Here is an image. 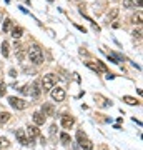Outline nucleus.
<instances>
[{"mask_svg": "<svg viewBox=\"0 0 143 150\" xmlns=\"http://www.w3.org/2000/svg\"><path fill=\"white\" fill-rule=\"evenodd\" d=\"M8 103H10L13 108H17V110H23V108H27V105H28L23 98H18V97H8Z\"/></svg>", "mask_w": 143, "mask_h": 150, "instance_id": "4", "label": "nucleus"}, {"mask_svg": "<svg viewBox=\"0 0 143 150\" xmlns=\"http://www.w3.org/2000/svg\"><path fill=\"white\" fill-rule=\"evenodd\" d=\"M48 2H53V0H48Z\"/></svg>", "mask_w": 143, "mask_h": 150, "instance_id": "31", "label": "nucleus"}, {"mask_svg": "<svg viewBox=\"0 0 143 150\" xmlns=\"http://www.w3.org/2000/svg\"><path fill=\"white\" fill-rule=\"evenodd\" d=\"M75 27H77V28H78V30H80V32H87V28H85V27H82V25H77V23H75Z\"/></svg>", "mask_w": 143, "mask_h": 150, "instance_id": "27", "label": "nucleus"}, {"mask_svg": "<svg viewBox=\"0 0 143 150\" xmlns=\"http://www.w3.org/2000/svg\"><path fill=\"white\" fill-rule=\"evenodd\" d=\"M118 13H120V10H118V8H111L110 12H108V20H115V18H117L118 17Z\"/></svg>", "mask_w": 143, "mask_h": 150, "instance_id": "14", "label": "nucleus"}, {"mask_svg": "<svg viewBox=\"0 0 143 150\" xmlns=\"http://www.w3.org/2000/svg\"><path fill=\"white\" fill-rule=\"evenodd\" d=\"M77 142H78V147L80 149H83V150H92L93 149V144L88 140V137H87L85 132H82V130L77 132Z\"/></svg>", "mask_w": 143, "mask_h": 150, "instance_id": "3", "label": "nucleus"}, {"mask_svg": "<svg viewBox=\"0 0 143 150\" xmlns=\"http://www.w3.org/2000/svg\"><path fill=\"white\" fill-rule=\"evenodd\" d=\"M7 92V85L4 83V82H0V97H4Z\"/></svg>", "mask_w": 143, "mask_h": 150, "instance_id": "22", "label": "nucleus"}, {"mask_svg": "<svg viewBox=\"0 0 143 150\" xmlns=\"http://www.w3.org/2000/svg\"><path fill=\"white\" fill-rule=\"evenodd\" d=\"M25 2H27V4H28V5H30V0H25Z\"/></svg>", "mask_w": 143, "mask_h": 150, "instance_id": "29", "label": "nucleus"}, {"mask_svg": "<svg viewBox=\"0 0 143 150\" xmlns=\"http://www.w3.org/2000/svg\"><path fill=\"white\" fill-rule=\"evenodd\" d=\"M103 150H106V149H103Z\"/></svg>", "mask_w": 143, "mask_h": 150, "instance_id": "33", "label": "nucleus"}, {"mask_svg": "<svg viewBox=\"0 0 143 150\" xmlns=\"http://www.w3.org/2000/svg\"><path fill=\"white\" fill-rule=\"evenodd\" d=\"M0 112H2V107H0Z\"/></svg>", "mask_w": 143, "mask_h": 150, "instance_id": "32", "label": "nucleus"}, {"mask_svg": "<svg viewBox=\"0 0 143 150\" xmlns=\"http://www.w3.org/2000/svg\"><path fill=\"white\" fill-rule=\"evenodd\" d=\"M123 7L125 8H135V2L133 0H123Z\"/></svg>", "mask_w": 143, "mask_h": 150, "instance_id": "19", "label": "nucleus"}, {"mask_svg": "<svg viewBox=\"0 0 143 150\" xmlns=\"http://www.w3.org/2000/svg\"><path fill=\"white\" fill-rule=\"evenodd\" d=\"M5 2H10V0H5Z\"/></svg>", "mask_w": 143, "mask_h": 150, "instance_id": "30", "label": "nucleus"}, {"mask_svg": "<svg viewBox=\"0 0 143 150\" xmlns=\"http://www.w3.org/2000/svg\"><path fill=\"white\" fill-rule=\"evenodd\" d=\"M60 123H62V127L63 129H72L73 127V117H70V115H62V120H60Z\"/></svg>", "mask_w": 143, "mask_h": 150, "instance_id": "7", "label": "nucleus"}, {"mask_svg": "<svg viewBox=\"0 0 143 150\" xmlns=\"http://www.w3.org/2000/svg\"><path fill=\"white\" fill-rule=\"evenodd\" d=\"M57 80H58V77L55 74H47L43 75V80L40 82V87H42V90H52L53 87H55V83H57Z\"/></svg>", "mask_w": 143, "mask_h": 150, "instance_id": "2", "label": "nucleus"}, {"mask_svg": "<svg viewBox=\"0 0 143 150\" xmlns=\"http://www.w3.org/2000/svg\"><path fill=\"white\" fill-rule=\"evenodd\" d=\"M2 55H4V57H8V43L7 42L2 43Z\"/></svg>", "mask_w": 143, "mask_h": 150, "instance_id": "20", "label": "nucleus"}, {"mask_svg": "<svg viewBox=\"0 0 143 150\" xmlns=\"http://www.w3.org/2000/svg\"><path fill=\"white\" fill-rule=\"evenodd\" d=\"M28 59H30V62L35 64V65L43 64V52H42V48L38 47V45H32V47L28 48Z\"/></svg>", "mask_w": 143, "mask_h": 150, "instance_id": "1", "label": "nucleus"}, {"mask_svg": "<svg viewBox=\"0 0 143 150\" xmlns=\"http://www.w3.org/2000/svg\"><path fill=\"white\" fill-rule=\"evenodd\" d=\"M123 102L128 103V105H140V102H138L137 98H133V97H130V95H125V97H123Z\"/></svg>", "mask_w": 143, "mask_h": 150, "instance_id": "12", "label": "nucleus"}, {"mask_svg": "<svg viewBox=\"0 0 143 150\" xmlns=\"http://www.w3.org/2000/svg\"><path fill=\"white\" fill-rule=\"evenodd\" d=\"M85 65H87L88 69H92L93 72H95V74H100V69H98V67H97L95 64H92V62H85Z\"/></svg>", "mask_w": 143, "mask_h": 150, "instance_id": "18", "label": "nucleus"}, {"mask_svg": "<svg viewBox=\"0 0 143 150\" xmlns=\"http://www.w3.org/2000/svg\"><path fill=\"white\" fill-rule=\"evenodd\" d=\"M60 140H62V144H70L72 142V139H70V135L67 134V132H63V134H60Z\"/></svg>", "mask_w": 143, "mask_h": 150, "instance_id": "15", "label": "nucleus"}, {"mask_svg": "<svg viewBox=\"0 0 143 150\" xmlns=\"http://www.w3.org/2000/svg\"><path fill=\"white\" fill-rule=\"evenodd\" d=\"M138 4V7H142V0H137V2H135V5H137Z\"/></svg>", "mask_w": 143, "mask_h": 150, "instance_id": "28", "label": "nucleus"}, {"mask_svg": "<svg viewBox=\"0 0 143 150\" xmlns=\"http://www.w3.org/2000/svg\"><path fill=\"white\" fill-rule=\"evenodd\" d=\"M132 23H142V12H138L137 15H133V18H132Z\"/></svg>", "mask_w": 143, "mask_h": 150, "instance_id": "17", "label": "nucleus"}, {"mask_svg": "<svg viewBox=\"0 0 143 150\" xmlns=\"http://www.w3.org/2000/svg\"><path fill=\"white\" fill-rule=\"evenodd\" d=\"M132 35H133V37H135V38H138V40H140V38H142V30L138 28V30H135V32H133Z\"/></svg>", "mask_w": 143, "mask_h": 150, "instance_id": "25", "label": "nucleus"}, {"mask_svg": "<svg viewBox=\"0 0 143 150\" xmlns=\"http://www.w3.org/2000/svg\"><path fill=\"white\" fill-rule=\"evenodd\" d=\"M50 95H52V98L55 100V102H63V100H65V97H67V93H65L63 88L57 87V88H52Z\"/></svg>", "mask_w": 143, "mask_h": 150, "instance_id": "5", "label": "nucleus"}, {"mask_svg": "<svg viewBox=\"0 0 143 150\" xmlns=\"http://www.w3.org/2000/svg\"><path fill=\"white\" fill-rule=\"evenodd\" d=\"M27 134H28V142H33V139L40 137V130L37 129V125H28L27 127Z\"/></svg>", "mask_w": 143, "mask_h": 150, "instance_id": "6", "label": "nucleus"}, {"mask_svg": "<svg viewBox=\"0 0 143 150\" xmlns=\"http://www.w3.org/2000/svg\"><path fill=\"white\" fill-rule=\"evenodd\" d=\"M15 137H17V140H18L22 145H28V144H30V142H28V139H27L25 132H23L22 129H18V130L15 132Z\"/></svg>", "mask_w": 143, "mask_h": 150, "instance_id": "8", "label": "nucleus"}, {"mask_svg": "<svg viewBox=\"0 0 143 150\" xmlns=\"http://www.w3.org/2000/svg\"><path fill=\"white\" fill-rule=\"evenodd\" d=\"M8 118H10V113L8 112H0V123H5V122H8Z\"/></svg>", "mask_w": 143, "mask_h": 150, "instance_id": "16", "label": "nucleus"}, {"mask_svg": "<svg viewBox=\"0 0 143 150\" xmlns=\"http://www.w3.org/2000/svg\"><path fill=\"white\" fill-rule=\"evenodd\" d=\"M8 75H10V77H17V70L15 69H10V70H8Z\"/></svg>", "mask_w": 143, "mask_h": 150, "instance_id": "26", "label": "nucleus"}, {"mask_svg": "<svg viewBox=\"0 0 143 150\" xmlns=\"http://www.w3.org/2000/svg\"><path fill=\"white\" fill-rule=\"evenodd\" d=\"M33 122H35V125H43L45 123V115L42 112H35L33 113Z\"/></svg>", "mask_w": 143, "mask_h": 150, "instance_id": "11", "label": "nucleus"}, {"mask_svg": "<svg viewBox=\"0 0 143 150\" xmlns=\"http://www.w3.org/2000/svg\"><path fill=\"white\" fill-rule=\"evenodd\" d=\"M10 28H12V20H8V18L4 20V32H8Z\"/></svg>", "mask_w": 143, "mask_h": 150, "instance_id": "21", "label": "nucleus"}, {"mask_svg": "<svg viewBox=\"0 0 143 150\" xmlns=\"http://www.w3.org/2000/svg\"><path fill=\"white\" fill-rule=\"evenodd\" d=\"M20 93H23V95H28V93H30V87L28 85H23L20 88Z\"/></svg>", "mask_w": 143, "mask_h": 150, "instance_id": "23", "label": "nucleus"}, {"mask_svg": "<svg viewBox=\"0 0 143 150\" xmlns=\"http://www.w3.org/2000/svg\"><path fill=\"white\" fill-rule=\"evenodd\" d=\"M42 113L43 115H55V107H53L52 103H43Z\"/></svg>", "mask_w": 143, "mask_h": 150, "instance_id": "10", "label": "nucleus"}, {"mask_svg": "<svg viewBox=\"0 0 143 150\" xmlns=\"http://www.w3.org/2000/svg\"><path fill=\"white\" fill-rule=\"evenodd\" d=\"M30 93H32V97L33 98H38L40 97V93H42V88H40V82H33V85H32V88H30Z\"/></svg>", "mask_w": 143, "mask_h": 150, "instance_id": "9", "label": "nucleus"}, {"mask_svg": "<svg viewBox=\"0 0 143 150\" xmlns=\"http://www.w3.org/2000/svg\"><path fill=\"white\" fill-rule=\"evenodd\" d=\"M22 33H23V28L22 27H13L12 28V37L13 38H20Z\"/></svg>", "mask_w": 143, "mask_h": 150, "instance_id": "13", "label": "nucleus"}, {"mask_svg": "<svg viewBox=\"0 0 143 150\" xmlns=\"http://www.w3.org/2000/svg\"><path fill=\"white\" fill-rule=\"evenodd\" d=\"M8 140L7 139H0V147H2V149H7V147H8Z\"/></svg>", "mask_w": 143, "mask_h": 150, "instance_id": "24", "label": "nucleus"}]
</instances>
